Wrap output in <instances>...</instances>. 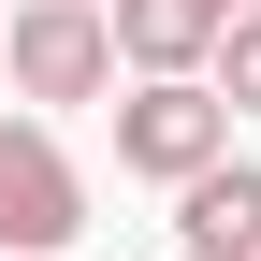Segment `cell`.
Returning <instances> with one entry per match:
<instances>
[{
    "mask_svg": "<svg viewBox=\"0 0 261 261\" xmlns=\"http://www.w3.org/2000/svg\"><path fill=\"white\" fill-rule=\"evenodd\" d=\"M0 87H15L29 116L102 102L116 87V15L102 0H15V15H0Z\"/></svg>",
    "mask_w": 261,
    "mask_h": 261,
    "instance_id": "obj_1",
    "label": "cell"
},
{
    "mask_svg": "<svg viewBox=\"0 0 261 261\" xmlns=\"http://www.w3.org/2000/svg\"><path fill=\"white\" fill-rule=\"evenodd\" d=\"M102 116H116V174H145V189H189L218 145H232V102H218V73H130Z\"/></svg>",
    "mask_w": 261,
    "mask_h": 261,
    "instance_id": "obj_2",
    "label": "cell"
},
{
    "mask_svg": "<svg viewBox=\"0 0 261 261\" xmlns=\"http://www.w3.org/2000/svg\"><path fill=\"white\" fill-rule=\"evenodd\" d=\"M87 232V174H73V145H58L44 116H0V247H73Z\"/></svg>",
    "mask_w": 261,
    "mask_h": 261,
    "instance_id": "obj_3",
    "label": "cell"
},
{
    "mask_svg": "<svg viewBox=\"0 0 261 261\" xmlns=\"http://www.w3.org/2000/svg\"><path fill=\"white\" fill-rule=\"evenodd\" d=\"M174 247H189V261H261V160L218 145L203 174L174 189Z\"/></svg>",
    "mask_w": 261,
    "mask_h": 261,
    "instance_id": "obj_4",
    "label": "cell"
},
{
    "mask_svg": "<svg viewBox=\"0 0 261 261\" xmlns=\"http://www.w3.org/2000/svg\"><path fill=\"white\" fill-rule=\"evenodd\" d=\"M116 15V73H203L218 58V0H102Z\"/></svg>",
    "mask_w": 261,
    "mask_h": 261,
    "instance_id": "obj_5",
    "label": "cell"
},
{
    "mask_svg": "<svg viewBox=\"0 0 261 261\" xmlns=\"http://www.w3.org/2000/svg\"><path fill=\"white\" fill-rule=\"evenodd\" d=\"M203 73H218V102H232V116H261V0L218 15V58H203Z\"/></svg>",
    "mask_w": 261,
    "mask_h": 261,
    "instance_id": "obj_6",
    "label": "cell"
},
{
    "mask_svg": "<svg viewBox=\"0 0 261 261\" xmlns=\"http://www.w3.org/2000/svg\"><path fill=\"white\" fill-rule=\"evenodd\" d=\"M0 261H44V247H0Z\"/></svg>",
    "mask_w": 261,
    "mask_h": 261,
    "instance_id": "obj_7",
    "label": "cell"
},
{
    "mask_svg": "<svg viewBox=\"0 0 261 261\" xmlns=\"http://www.w3.org/2000/svg\"><path fill=\"white\" fill-rule=\"evenodd\" d=\"M218 15H232V0H218Z\"/></svg>",
    "mask_w": 261,
    "mask_h": 261,
    "instance_id": "obj_8",
    "label": "cell"
}]
</instances>
